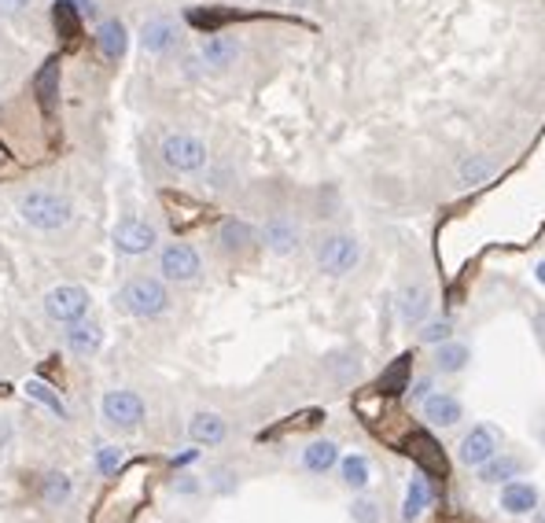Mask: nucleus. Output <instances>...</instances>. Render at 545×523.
<instances>
[{
    "mask_svg": "<svg viewBox=\"0 0 545 523\" xmlns=\"http://www.w3.org/2000/svg\"><path fill=\"white\" fill-rule=\"evenodd\" d=\"M15 207H19V218L37 233H59V229L70 226V218H74L70 199L59 195V192H48V188L22 192Z\"/></svg>",
    "mask_w": 545,
    "mask_h": 523,
    "instance_id": "1",
    "label": "nucleus"
},
{
    "mask_svg": "<svg viewBox=\"0 0 545 523\" xmlns=\"http://www.w3.org/2000/svg\"><path fill=\"white\" fill-rule=\"evenodd\" d=\"M115 303L130 317H159V313L170 310V291L159 277H130L118 288Z\"/></svg>",
    "mask_w": 545,
    "mask_h": 523,
    "instance_id": "2",
    "label": "nucleus"
},
{
    "mask_svg": "<svg viewBox=\"0 0 545 523\" xmlns=\"http://www.w3.org/2000/svg\"><path fill=\"white\" fill-rule=\"evenodd\" d=\"M159 155L173 173H200L207 170V159H210L207 144L192 133H166L159 144Z\"/></svg>",
    "mask_w": 545,
    "mask_h": 523,
    "instance_id": "3",
    "label": "nucleus"
},
{
    "mask_svg": "<svg viewBox=\"0 0 545 523\" xmlns=\"http://www.w3.org/2000/svg\"><path fill=\"white\" fill-rule=\"evenodd\" d=\"M358 262H361V247L351 233H328L317 243V265L328 277H346V273L358 269Z\"/></svg>",
    "mask_w": 545,
    "mask_h": 523,
    "instance_id": "4",
    "label": "nucleus"
},
{
    "mask_svg": "<svg viewBox=\"0 0 545 523\" xmlns=\"http://www.w3.org/2000/svg\"><path fill=\"white\" fill-rule=\"evenodd\" d=\"M200 273H203V258H200V251H195L192 243L173 240V243H166L159 251V277L162 281H170V284H192V281H200Z\"/></svg>",
    "mask_w": 545,
    "mask_h": 523,
    "instance_id": "5",
    "label": "nucleus"
},
{
    "mask_svg": "<svg viewBox=\"0 0 545 523\" xmlns=\"http://www.w3.org/2000/svg\"><path fill=\"white\" fill-rule=\"evenodd\" d=\"M144 398L137 391H107L100 398V416H104V424L115 428V432H137L144 424Z\"/></svg>",
    "mask_w": 545,
    "mask_h": 523,
    "instance_id": "6",
    "label": "nucleus"
},
{
    "mask_svg": "<svg viewBox=\"0 0 545 523\" xmlns=\"http://www.w3.org/2000/svg\"><path fill=\"white\" fill-rule=\"evenodd\" d=\"M92 306V298L82 284H56L44 291V313L48 321H56V325H74V321H82Z\"/></svg>",
    "mask_w": 545,
    "mask_h": 523,
    "instance_id": "7",
    "label": "nucleus"
},
{
    "mask_svg": "<svg viewBox=\"0 0 545 523\" xmlns=\"http://www.w3.org/2000/svg\"><path fill=\"white\" fill-rule=\"evenodd\" d=\"M111 240L122 255H147L159 243V233L152 221H144V218H122L111 233Z\"/></svg>",
    "mask_w": 545,
    "mask_h": 523,
    "instance_id": "8",
    "label": "nucleus"
},
{
    "mask_svg": "<svg viewBox=\"0 0 545 523\" xmlns=\"http://www.w3.org/2000/svg\"><path fill=\"white\" fill-rule=\"evenodd\" d=\"M181 44V22L170 15H155L140 27V48L147 56H170Z\"/></svg>",
    "mask_w": 545,
    "mask_h": 523,
    "instance_id": "9",
    "label": "nucleus"
},
{
    "mask_svg": "<svg viewBox=\"0 0 545 523\" xmlns=\"http://www.w3.org/2000/svg\"><path fill=\"white\" fill-rule=\"evenodd\" d=\"M240 56H243V44H240L233 34H221V30H214V34L200 44V63H203L207 70H214V74L233 70V67L240 63Z\"/></svg>",
    "mask_w": 545,
    "mask_h": 523,
    "instance_id": "10",
    "label": "nucleus"
},
{
    "mask_svg": "<svg viewBox=\"0 0 545 523\" xmlns=\"http://www.w3.org/2000/svg\"><path fill=\"white\" fill-rule=\"evenodd\" d=\"M498 432H494L490 424H476V428H468L461 446H457V461L468 464V468H479L483 461H490L494 454H498Z\"/></svg>",
    "mask_w": 545,
    "mask_h": 523,
    "instance_id": "11",
    "label": "nucleus"
},
{
    "mask_svg": "<svg viewBox=\"0 0 545 523\" xmlns=\"http://www.w3.org/2000/svg\"><path fill=\"white\" fill-rule=\"evenodd\" d=\"M406 454L424 468V471H431V476H446L450 471V464H446V454H442V446L428 435V432H413V435H406Z\"/></svg>",
    "mask_w": 545,
    "mask_h": 523,
    "instance_id": "12",
    "label": "nucleus"
},
{
    "mask_svg": "<svg viewBox=\"0 0 545 523\" xmlns=\"http://www.w3.org/2000/svg\"><path fill=\"white\" fill-rule=\"evenodd\" d=\"M299 226H295L291 218H269L265 226H262V243H265V251L269 255H280V258H288V255H295L299 251Z\"/></svg>",
    "mask_w": 545,
    "mask_h": 523,
    "instance_id": "13",
    "label": "nucleus"
},
{
    "mask_svg": "<svg viewBox=\"0 0 545 523\" xmlns=\"http://www.w3.org/2000/svg\"><path fill=\"white\" fill-rule=\"evenodd\" d=\"M63 346L74 354V358H92L96 351L104 346V329L96 321H74V325L63 329Z\"/></svg>",
    "mask_w": 545,
    "mask_h": 523,
    "instance_id": "14",
    "label": "nucleus"
},
{
    "mask_svg": "<svg viewBox=\"0 0 545 523\" xmlns=\"http://www.w3.org/2000/svg\"><path fill=\"white\" fill-rule=\"evenodd\" d=\"M431 291L424 284H406L399 291V298H394V310H399L402 317V325H424L428 313H431Z\"/></svg>",
    "mask_w": 545,
    "mask_h": 523,
    "instance_id": "15",
    "label": "nucleus"
},
{
    "mask_svg": "<svg viewBox=\"0 0 545 523\" xmlns=\"http://www.w3.org/2000/svg\"><path fill=\"white\" fill-rule=\"evenodd\" d=\"M34 96H37V107L44 115H56L59 107V59H44L41 70L34 74Z\"/></svg>",
    "mask_w": 545,
    "mask_h": 523,
    "instance_id": "16",
    "label": "nucleus"
},
{
    "mask_svg": "<svg viewBox=\"0 0 545 523\" xmlns=\"http://www.w3.org/2000/svg\"><path fill=\"white\" fill-rule=\"evenodd\" d=\"M420 413H424V420L431 428H454V424H461L464 406L454 394H428L424 402H420Z\"/></svg>",
    "mask_w": 545,
    "mask_h": 523,
    "instance_id": "17",
    "label": "nucleus"
},
{
    "mask_svg": "<svg viewBox=\"0 0 545 523\" xmlns=\"http://www.w3.org/2000/svg\"><path fill=\"white\" fill-rule=\"evenodd\" d=\"M225 435H229V424H225V416L221 413L203 409V413H195L188 420V439L195 446H217V442H225Z\"/></svg>",
    "mask_w": 545,
    "mask_h": 523,
    "instance_id": "18",
    "label": "nucleus"
},
{
    "mask_svg": "<svg viewBox=\"0 0 545 523\" xmlns=\"http://www.w3.org/2000/svg\"><path fill=\"white\" fill-rule=\"evenodd\" d=\"M96 44H100L104 59L118 63L122 56H126V48H130V30H126V22H122V19H104L100 27H96Z\"/></svg>",
    "mask_w": 545,
    "mask_h": 523,
    "instance_id": "19",
    "label": "nucleus"
},
{
    "mask_svg": "<svg viewBox=\"0 0 545 523\" xmlns=\"http://www.w3.org/2000/svg\"><path fill=\"white\" fill-rule=\"evenodd\" d=\"M336 464H339V446L332 439H317L303 450V468L313 471V476H325Z\"/></svg>",
    "mask_w": 545,
    "mask_h": 523,
    "instance_id": "20",
    "label": "nucleus"
},
{
    "mask_svg": "<svg viewBox=\"0 0 545 523\" xmlns=\"http://www.w3.org/2000/svg\"><path fill=\"white\" fill-rule=\"evenodd\" d=\"M494 173H498V166H494L486 155H468V159H461L457 162V181H461V188H479V185H486Z\"/></svg>",
    "mask_w": 545,
    "mask_h": 523,
    "instance_id": "21",
    "label": "nucleus"
},
{
    "mask_svg": "<svg viewBox=\"0 0 545 523\" xmlns=\"http://www.w3.org/2000/svg\"><path fill=\"white\" fill-rule=\"evenodd\" d=\"M534 505H538V490L531 483H509L502 490V509L509 516H527L534 512Z\"/></svg>",
    "mask_w": 545,
    "mask_h": 523,
    "instance_id": "22",
    "label": "nucleus"
},
{
    "mask_svg": "<svg viewBox=\"0 0 545 523\" xmlns=\"http://www.w3.org/2000/svg\"><path fill=\"white\" fill-rule=\"evenodd\" d=\"M368 479H373V464H368V457H361V454H346V457H339V483H343V487L365 490Z\"/></svg>",
    "mask_w": 545,
    "mask_h": 523,
    "instance_id": "23",
    "label": "nucleus"
},
{
    "mask_svg": "<svg viewBox=\"0 0 545 523\" xmlns=\"http://www.w3.org/2000/svg\"><path fill=\"white\" fill-rule=\"evenodd\" d=\"M468 365H472V351H468L464 343L446 339V343L435 346V368L438 372H464Z\"/></svg>",
    "mask_w": 545,
    "mask_h": 523,
    "instance_id": "24",
    "label": "nucleus"
},
{
    "mask_svg": "<svg viewBox=\"0 0 545 523\" xmlns=\"http://www.w3.org/2000/svg\"><path fill=\"white\" fill-rule=\"evenodd\" d=\"M519 468H524V461L505 457V454H494L490 461L479 464V483H486V487H494V483H509L512 476H519Z\"/></svg>",
    "mask_w": 545,
    "mask_h": 523,
    "instance_id": "25",
    "label": "nucleus"
},
{
    "mask_svg": "<svg viewBox=\"0 0 545 523\" xmlns=\"http://www.w3.org/2000/svg\"><path fill=\"white\" fill-rule=\"evenodd\" d=\"M52 22H56L59 37L78 41V34H82V12H78L74 0H56V4H52Z\"/></svg>",
    "mask_w": 545,
    "mask_h": 523,
    "instance_id": "26",
    "label": "nucleus"
},
{
    "mask_svg": "<svg viewBox=\"0 0 545 523\" xmlns=\"http://www.w3.org/2000/svg\"><path fill=\"white\" fill-rule=\"evenodd\" d=\"M74 497V483L67 471H44V479H41V502L44 505H67Z\"/></svg>",
    "mask_w": 545,
    "mask_h": 523,
    "instance_id": "27",
    "label": "nucleus"
},
{
    "mask_svg": "<svg viewBox=\"0 0 545 523\" xmlns=\"http://www.w3.org/2000/svg\"><path fill=\"white\" fill-rule=\"evenodd\" d=\"M251 226H243V221L229 218V221H221V229H217V247L221 251H229V255H240L247 243H251Z\"/></svg>",
    "mask_w": 545,
    "mask_h": 523,
    "instance_id": "28",
    "label": "nucleus"
},
{
    "mask_svg": "<svg viewBox=\"0 0 545 523\" xmlns=\"http://www.w3.org/2000/svg\"><path fill=\"white\" fill-rule=\"evenodd\" d=\"M409 368H413L409 354H402L399 361H391L383 368V376H380V391L383 394H406L409 391Z\"/></svg>",
    "mask_w": 545,
    "mask_h": 523,
    "instance_id": "29",
    "label": "nucleus"
},
{
    "mask_svg": "<svg viewBox=\"0 0 545 523\" xmlns=\"http://www.w3.org/2000/svg\"><path fill=\"white\" fill-rule=\"evenodd\" d=\"M428 502H431V490H428V479L424 476H413L409 479V487H406V502H402V516L406 519H416L420 512L428 509Z\"/></svg>",
    "mask_w": 545,
    "mask_h": 523,
    "instance_id": "30",
    "label": "nucleus"
},
{
    "mask_svg": "<svg viewBox=\"0 0 545 523\" xmlns=\"http://www.w3.org/2000/svg\"><path fill=\"white\" fill-rule=\"evenodd\" d=\"M27 394L34 398V402H41L44 409H52V416H59V420H67V416H70V413H67V402H63V398H59L52 387H48L44 380H37V376H34V380H27Z\"/></svg>",
    "mask_w": 545,
    "mask_h": 523,
    "instance_id": "31",
    "label": "nucleus"
},
{
    "mask_svg": "<svg viewBox=\"0 0 545 523\" xmlns=\"http://www.w3.org/2000/svg\"><path fill=\"white\" fill-rule=\"evenodd\" d=\"M92 468L100 471V476H118V468H122V446H96V454H92Z\"/></svg>",
    "mask_w": 545,
    "mask_h": 523,
    "instance_id": "32",
    "label": "nucleus"
},
{
    "mask_svg": "<svg viewBox=\"0 0 545 523\" xmlns=\"http://www.w3.org/2000/svg\"><path fill=\"white\" fill-rule=\"evenodd\" d=\"M351 519H354V523H380V519H383V512H380V505L373 502V497L358 494L354 502H351Z\"/></svg>",
    "mask_w": 545,
    "mask_h": 523,
    "instance_id": "33",
    "label": "nucleus"
},
{
    "mask_svg": "<svg viewBox=\"0 0 545 523\" xmlns=\"http://www.w3.org/2000/svg\"><path fill=\"white\" fill-rule=\"evenodd\" d=\"M420 339H424V343H446V339H450V321H431V325L424 329V332H420Z\"/></svg>",
    "mask_w": 545,
    "mask_h": 523,
    "instance_id": "34",
    "label": "nucleus"
},
{
    "mask_svg": "<svg viewBox=\"0 0 545 523\" xmlns=\"http://www.w3.org/2000/svg\"><path fill=\"white\" fill-rule=\"evenodd\" d=\"M210 487L229 494V490H236V476H233L229 468H217V471H210Z\"/></svg>",
    "mask_w": 545,
    "mask_h": 523,
    "instance_id": "35",
    "label": "nucleus"
},
{
    "mask_svg": "<svg viewBox=\"0 0 545 523\" xmlns=\"http://www.w3.org/2000/svg\"><path fill=\"white\" fill-rule=\"evenodd\" d=\"M173 490H178V494H200L203 479L200 476H178V479H173Z\"/></svg>",
    "mask_w": 545,
    "mask_h": 523,
    "instance_id": "36",
    "label": "nucleus"
},
{
    "mask_svg": "<svg viewBox=\"0 0 545 523\" xmlns=\"http://www.w3.org/2000/svg\"><path fill=\"white\" fill-rule=\"evenodd\" d=\"M30 4H34V0H0V15H4V19L22 15V12H27Z\"/></svg>",
    "mask_w": 545,
    "mask_h": 523,
    "instance_id": "37",
    "label": "nucleus"
},
{
    "mask_svg": "<svg viewBox=\"0 0 545 523\" xmlns=\"http://www.w3.org/2000/svg\"><path fill=\"white\" fill-rule=\"evenodd\" d=\"M431 387H435L431 380H416V384H413V398H420V402H424V398H428V394H435Z\"/></svg>",
    "mask_w": 545,
    "mask_h": 523,
    "instance_id": "38",
    "label": "nucleus"
},
{
    "mask_svg": "<svg viewBox=\"0 0 545 523\" xmlns=\"http://www.w3.org/2000/svg\"><path fill=\"white\" fill-rule=\"evenodd\" d=\"M534 277H538V284H545V262H538V269H534Z\"/></svg>",
    "mask_w": 545,
    "mask_h": 523,
    "instance_id": "39",
    "label": "nucleus"
},
{
    "mask_svg": "<svg viewBox=\"0 0 545 523\" xmlns=\"http://www.w3.org/2000/svg\"><path fill=\"white\" fill-rule=\"evenodd\" d=\"M306 4H310V0H299V8H306Z\"/></svg>",
    "mask_w": 545,
    "mask_h": 523,
    "instance_id": "40",
    "label": "nucleus"
},
{
    "mask_svg": "<svg viewBox=\"0 0 545 523\" xmlns=\"http://www.w3.org/2000/svg\"><path fill=\"white\" fill-rule=\"evenodd\" d=\"M541 442H545V432H541Z\"/></svg>",
    "mask_w": 545,
    "mask_h": 523,
    "instance_id": "41",
    "label": "nucleus"
},
{
    "mask_svg": "<svg viewBox=\"0 0 545 523\" xmlns=\"http://www.w3.org/2000/svg\"><path fill=\"white\" fill-rule=\"evenodd\" d=\"M541 523H545V519H541Z\"/></svg>",
    "mask_w": 545,
    "mask_h": 523,
    "instance_id": "42",
    "label": "nucleus"
}]
</instances>
